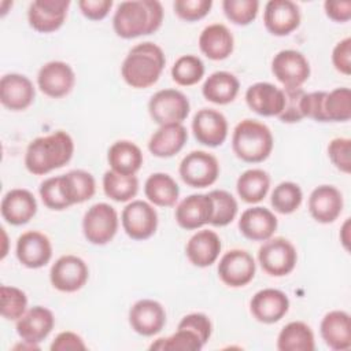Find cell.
<instances>
[{"label":"cell","mask_w":351,"mask_h":351,"mask_svg":"<svg viewBox=\"0 0 351 351\" xmlns=\"http://www.w3.org/2000/svg\"><path fill=\"white\" fill-rule=\"evenodd\" d=\"M222 244L214 230L203 229L196 232L185 245V254L189 262L197 267L211 266L219 256Z\"/></svg>","instance_id":"obj_28"},{"label":"cell","mask_w":351,"mask_h":351,"mask_svg":"<svg viewBox=\"0 0 351 351\" xmlns=\"http://www.w3.org/2000/svg\"><path fill=\"white\" fill-rule=\"evenodd\" d=\"M63 192L70 206L84 203L89 200L96 191V181L93 176L86 170H70L60 176Z\"/></svg>","instance_id":"obj_34"},{"label":"cell","mask_w":351,"mask_h":351,"mask_svg":"<svg viewBox=\"0 0 351 351\" xmlns=\"http://www.w3.org/2000/svg\"><path fill=\"white\" fill-rule=\"evenodd\" d=\"M332 63L335 69L344 74H351V38L346 37L340 40L332 51Z\"/></svg>","instance_id":"obj_50"},{"label":"cell","mask_w":351,"mask_h":351,"mask_svg":"<svg viewBox=\"0 0 351 351\" xmlns=\"http://www.w3.org/2000/svg\"><path fill=\"white\" fill-rule=\"evenodd\" d=\"M319 333L325 344L336 351H346L351 347V319L343 310H333L324 315Z\"/></svg>","instance_id":"obj_27"},{"label":"cell","mask_w":351,"mask_h":351,"mask_svg":"<svg viewBox=\"0 0 351 351\" xmlns=\"http://www.w3.org/2000/svg\"><path fill=\"white\" fill-rule=\"evenodd\" d=\"M38 192L44 206H47L51 210L60 211L70 207V203L67 202L66 195L63 192L60 176L44 180L40 185Z\"/></svg>","instance_id":"obj_45"},{"label":"cell","mask_w":351,"mask_h":351,"mask_svg":"<svg viewBox=\"0 0 351 351\" xmlns=\"http://www.w3.org/2000/svg\"><path fill=\"white\" fill-rule=\"evenodd\" d=\"M119 226L118 213L108 203L90 206L82 218V232L85 239L95 245L110 243Z\"/></svg>","instance_id":"obj_5"},{"label":"cell","mask_w":351,"mask_h":351,"mask_svg":"<svg viewBox=\"0 0 351 351\" xmlns=\"http://www.w3.org/2000/svg\"><path fill=\"white\" fill-rule=\"evenodd\" d=\"M203 75L204 63L196 55H182L171 67L173 81L181 86L195 85L203 78Z\"/></svg>","instance_id":"obj_39"},{"label":"cell","mask_w":351,"mask_h":351,"mask_svg":"<svg viewBox=\"0 0 351 351\" xmlns=\"http://www.w3.org/2000/svg\"><path fill=\"white\" fill-rule=\"evenodd\" d=\"M328 155L335 167L346 174L351 171V140L336 137L328 145Z\"/></svg>","instance_id":"obj_47"},{"label":"cell","mask_w":351,"mask_h":351,"mask_svg":"<svg viewBox=\"0 0 351 351\" xmlns=\"http://www.w3.org/2000/svg\"><path fill=\"white\" fill-rule=\"evenodd\" d=\"M263 23L273 36H288L300 25V10L291 0H270L265 5Z\"/></svg>","instance_id":"obj_15"},{"label":"cell","mask_w":351,"mask_h":351,"mask_svg":"<svg viewBox=\"0 0 351 351\" xmlns=\"http://www.w3.org/2000/svg\"><path fill=\"white\" fill-rule=\"evenodd\" d=\"M256 265L254 256L240 248H233L222 255L218 263V276L221 281L232 288H240L252 281Z\"/></svg>","instance_id":"obj_12"},{"label":"cell","mask_w":351,"mask_h":351,"mask_svg":"<svg viewBox=\"0 0 351 351\" xmlns=\"http://www.w3.org/2000/svg\"><path fill=\"white\" fill-rule=\"evenodd\" d=\"M278 226L277 217L266 207L255 206L243 211L239 229L244 237L252 241H266L273 237Z\"/></svg>","instance_id":"obj_24"},{"label":"cell","mask_w":351,"mask_h":351,"mask_svg":"<svg viewBox=\"0 0 351 351\" xmlns=\"http://www.w3.org/2000/svg\"><path fill=\"white\" fill-rule=\"evenodd\" d=\"M75 84V74L71 66L62 60H51L41 66L37 74L40 90L52 99L69 95Z\"/></svg>","instance_id":"obj_13"},{"label":"cell","mask_w":351,"mask_h":351,"mask_svg":"<svg viewBox=\"0 0 351 351\" xmlns=\"http://www.w3.org/2000/svg\"><path fill=\"white\" fill-rule=\"evenodd\" d=\"M192 132L197 143L218 147L228 137V121L218 110L202 108L192 119Z\"/></svg>","instance_id":"obj_17"},{"label":"cell","mask_w":351,"mask_h":351,"mask_svg":"<svg viewBox=\"0 0 351 351\" xmlns=\"http://www.w3.org/2000/svg\"><path fill=\"white\" fill-rule=\"evenodd\" d=\"M178 173L186 185L192 188H206L217 181L219 163L213 154L192 151L181 160Z\"/></svg>","instance_id":"obj_8"},{"label":"cell","mask_w":351,"mask_h":351,"mask_svg":"<svg viewBox=\"0 0 351 351\" xmlns=\"http://www.w3.org/2000/svg\"><path fill=\"white\" fill-rule=\"evenodd\" d=\"M125 233L133 240L149 239L158 228V213L152 204L144 200H132L121 214Z\"/></svg>","instance_id":"obj_10"},{"label":"cell","mask_w":351,"mask_h":351,"mask_svg":"<svg viewBox=\"0 0 351 351\" xmlns=\"http://www.w3.org/2000/svg\"><path fill=\"white\" fill-rule=\"evenodd\" d=\"M326 92H311L303 97V114L304 118H311L317 122H325L324 117V99Z\"/></svg>","instance_id":"obj_51"},{"label":"cell","mask_w":351,"mask_h":351,"mask_svg":"<svg viewBox=\"0 0 351 351\" xmlns=\"http://www.w3.org/2000/svg\"><path fill=\"white\" fill-rule=\"evenodd\" d=\"M289 308V299L285 292L276 288L258 291L251 302L250 310L252 317L262 324H274L280 321Z\"/></svg>","instance_id":"obj_19"},{"label":"cell","mask_w":351,"mask_h":351,"mask_svg":"<svg viewBox=\"0 0 351 351\" xmlns=\"http://www.w3.org/2000/svg\"><path fill=\"white\" fill-rule=\"evenodd\" d=\"M271 130L255 119H243L232 134V149L234 155L247 163H259L269 158L273 149Z\"/></svg>","instance_id":"obj_4"},{"label":"cell","mask_w":351,"mask_h":351,"mask_svg":"<svg viewBox=\"0 0 351 351\" xmlns=\"http://www.w3.org/2000/svg\"><path fill=\"white\" fill-rule=\"evenodd\" d=\"M55 317L52 311L43 306H34L16 321L18 336L29 343L38 344L52 332Z\"/></svg>","instance_id":"obj_26"},{"label":"cell","mask_w":351,"mask_h":351,"mask_svg":"<svg viewBox=\"0 0 351 351\" xmlns=\"http://www.w3.org/2000/svg\"><path fill=\"white\" fill-rule=\"evenodd\" d=\"M27 307L26 293L11 285L0 287V314L7 321H18Z\"/></svg>","instance_id":"obj_43"},{"label":"cell","mask_w":351,"mask_h":351,"mask_svg":"<svg viewBox=\"0 0 351 351\" xmlns=\"http://www.w3.org/2000/svg\"><path fill=\"white\" fill-rule=\"evenodd\" d=\"M15 254L27 269H40L52 258V244L48 236L38 230H27L16 240Z\"/></svg>","instance_id":"obj_16"},{"label":"cell","mask_w":351,"mask_h":351,"mask_svg":"<svg viewBox=\"0 0 351 351\" xmlns=\"http://www.w3.org/2000/svg\"><path fill=\"white\" fill-rule=\"evenodd\" d=\"M350 229H351V223H350V218H347L340 230V241L347 251L350 250Z\"/></svg>","instance_id":"obj_55"},{"label":"cell","mask_w":351,"mask_h":351,"mask_svg":"<svg viewBox=\"0 0 351 351\" xmlns=\"http://www.w3.org/2000/svg\"><path fill=\"white\" fill-rule=\"evenodd\" d=\"M213 200L208 193H193L182 199L176 207V221L186 230H193L210 223Z\"/></svg>","instance_id":"obj_21"},{"label":"cell","mask_w":351,"mask_h":351,"mask_svg":"<svg viewBox=\"0 0 351 351\" xmlns=\"http://www.w3.org/2000/svg\"><path fill=\"white\" fill-rule=\"evenodd\" d=\"M270 188V177L262 169H248L237 178L236 189L245 203L262 202Z\"/></svg>","instance_id":"obj_36"},{"label":"cell","mask_w":351,"mask_h":351,"mask_svg":"<svg viewBox=\"0 0 351 351\" xmlns=\"http://www.w3.org/2000/svg\"><path fill=\"white\" fill-rule=\"evenodd\" d=\"M258 261L263 271L273 277H282L295 269L298 252L289 240L284 237H270L261 245Z\"/></svg>","instance_id":"obj_6"},{"label":"cell","mask_w":351,"mask_h":351,"mask_svg":"<svg viewBox=\"0 0 351 351\" xmlns=\"http://www.w3.org/2000/svg\"><path fill=\"white\" fill-rule=\"evenodd\" d=\"M222 10L225 16L234 25L247 26L258 15V0H223Z\"/></svg>","instance_id":"obj_44"},{"label":"cell","mask_w":351,"mask_h":351,"mask_svg":"<svg viewBox=\"0 0 351 351\" xmlns=\"http://www.w3.org/2000/svg\"><path fill=\"white\" fill-rule=\"evenodd\" d=\"M213 7L211 0H176L174 12L186 22H195L204 18Z\"/></svg>","instance_id":"obj_48"},{"label":"cell","mask_w":351,"mask_h":351,"mask_svg":"<svg viewBox=\"0 0 351 351\" xmlns=\"http://www.w3.org/2000/svg\"><path fill=\"white\" fill-rule=\"evenodd\" d=\"M144 193L154 206L171 207L178 200L180 188L170 174L152 173L144 184Z\"/></svg>","instance_id":"obj_33"},{"label":"cell","mask_w":351,"mask_h":351,"mask_svg":"<svg viewBox=\"0 0 351 351\" xmlns=\"http://www.w3.org/2000/svg\"><path fill=\"white\" fill-rule=\"evenodd\" d=\"M103 191L115 202H129L138 192V180L136 176L119 174L114 170H107L103 176Z\"/></svg>","instance_id":"obj_37"},{"label":"cell","mask_w":351,"mask_h":351,"mask_svg":"<svg viewBox=\"0 0 351 351\" xmlns=\"http://www.w3.org/2000/svg\"><path fill=\"white\" fill-rule=\"evenodd\" d=\"M343 210V195L333 185H319L308 196L310 215L319 223H330Z\"/></svg>","instance_id":"obj_25"},{"label":"cell","mask_w":351,"mask_h":351,"mask_svg":"<svg viewBox=\"0 0 351 351\" xmlns=\"http://www.w3.org/2000/svg\"><path fill=\"white\" fill-rule=\"evenodd\" d=\"M89 277V269L84 259L77 255H63L55 261L49 270V280L60 292H75L81 289Z\"/></svg>","instance_id":"obj_11"},{"label":"cell","mask_w":351,"mask_h":351,"mask_svg":"<svg viewBox=\"0 0 351 351\" xmlns=\"http://www.w3.org/2000/svg\"><path fill=\"white\" fill-rule=\"evenodd\" d=\"M239 90L240 82L237 77L229 71H215L210 74L202 86L204 99L214 104L232 103Z\"/></svg>","instance_id":"obj_32"},{"label":"cell","mask_w":351,"mask_h":351,"mask_svg":"<svg viewBox=\"0 0 351 351\" xmlns=\"http://www.w3.org/2000/svg\"><path fill=\"white\" fill-rule=\"evenodd\" d=\"M247 106L262 117H278L285 104L284 90L270 82H256L245 92Z\"/></svg>","instance_id":"obj_23"},{"label":"cell","mask_w":351,"mask_h":351,"mask_svg":"<svg viewBox=\"0 0 351 351\" xmlns=\"http://www.w3.org/2000/svg\"><path fill=\"white\" fill-rule=\"evenodd\" d=\"M277 348L280 351H313L315 348L314 333L307 324L292 321L280 330Z\"/></svg>","instance_id":"obj_35"},{"label":"cell","mask_w":351,"mask_h":351,"mask_svg":"<svg viewBox=\"0 0 351 351\" xmlns=\"http://www.w3.org/2000/svg\"><path fill=\"white\" fill-rule=\"evenodd\" d=\"M69 0H36L27 10L29 25L38 33H52L64 23Z\"/></svg>","instance_id":"obj_14"},{"label":"cell","mask_w":351,"mask_h":351,"mask_svg":"<svg viewBox=\"0 0 351 351\" xmlns=\"http://www.w3.org/2000/svg\"><path fill=\"white\" fill-rule=\"evenodd\" d=\"M191 111L188 97L177 89H162L148 101V112L155 123H182Z\"/></svg>","instance_id":"obj_7"},{"label":"cell","mask_w":351,"mask_h":351,"mask_svg":"<svg viewBox=\"0 0 351 351\" xmlns=\"http://www.w3.org/2000/svg\"><path fill=\"white\" fill-rule=\"evenodd\" d=\"M107 160L111 170L125 176H134L140 170L144 158L138 145L129 140H119L108 148Z\"/></svg>","instance_id":"obj_31"},{"label":"cell","mask_w":351,"mask_h":351,"mask_svg":"<svg viewBox=\"0 0 351 351\" xmlns=\"http://www.w3.org/2000/svg\"><path fill=\"white\" fill-rule=\"evenodd\" d=\"M285 96V104L278 115L280 121L285 123H295L300 122L304 118L303 114V97L306 95L303 88H293V89H282Z\"/></svg>","instance_id":"obj_46"},{"label":"cell","mask_w":351,"mask_h":351,"mask_svg":"<svg viewBox=\"0 0 351 351\" xmlns=\"http://www.w3.org/2000/svg\"><path fill=\"white\" fill-rule=\"evenodd\" d=\"M233 34L222 23L206 26L199 36V48L211 60L226 59L233 52Z\"/></svg>","instance_id":"obj_30"},{"label":"cell","mask_w":351,"mask_h":351,"mask_svg":"<svg viewBox=\"0 0 351 351\" xmlns=\"http://www.w3.org/2000/svg\"><path fill=\"white\" fill-rule=\"evenodd\" d=\"M165 64L163 49L151 41H145L134 45L128 52L121 66V74L129 86L144 89L159 80Z\"/></svg>","instance_id":"obj_3"},{"label":"cell","mask_w":351,"mask_h":351,"mask_svg":"<svg viewBox=\"0 0 351 351\" xmlns=\"http://www.w3.org/2000/svg\"><path fill=\"white\" fill-rule=\"evenodd\" d=\"M163 22V7L158 0H130L118 4L112 27L121 38H136L155 33Z\"/></svg>","instance_id":"obj_1"},{"label":"cell","mask_w":351,"mask_h":351,"mask_svg":"<svg viewBox=\"0 0 351 351\" xmlns=\"http://www.w3.org/2000/svg\"><path fill=\"white\" fill-rule=\"evenodd\" d=\"M33 82L23 74L10 73L0 80V101L11 111L26 110L34 100Z\"/></svg>","instance_id":"obj_20"},{"label":"cell","mask_w":351,"mask_h":351,"mask_svg":"<svg viewBox=\"0 0 351 351\" xmlns=\"http://www.w3.org/2000/svg\"><path fill=\"white\" fill-rule=\"evenodd\" d=\"M271 73L285 89L302 88L310 77V63L296 49H282L271 60Z\"/></svg>","instance_id":"obj_9"},{"label":"cell","mask_w":351,"mask_h":351,"mask_svg":"<svg viewBox=\"0 0 351 351\" xmlns=\"http://www.w3.org/2000/svg\"><path fill=\"white\" fill-rule=\"evenodd\" d=\"M303 200L300 186L292 181L280 182L271 192L270 203L280 214H292L296 211Z\"/></svg>","instance_id":"obj_40"},{"label":"cell","mask_w":351,"mask_h":351,"mask_svg":"<svg viewBox=\"0 0 351 351\" xmlns=\"http://www.w3.org/2000/svg\"><path fill=\"white\" fill-rule=\"evenodd\" d=\"M204 343L200 337L189 330L177 328V332L169 337H160L155 343L149 346V350H160V351H199L202 350Z\"/></svg>","instance_id":"obj_41"},{"label":"cell","mask_w":351,"mask_h":351,"mask_svg":"<svg viewBox=\"0 0 351 351\" xmlns=\"http://www.w3.org/2000/svg\"><path fill=\"white\" fill-rule=\"evenodd\" d=\"M74 154V141L63 130L32 140L26 148L25 166L34 176L47 174L70 162Z\"/></svg>","instance_id":"obj_2"},{"label":"cell","mask_w":351,"mask_h":351,"mask_svg":"<svg viewBox=\"0 0 351 351\" xmlns=\"http://www.w3.org/2000/svg\"><path fill=\"white\" fill-rule=\"evenodd\" d=\"M112 0H80L78 7L82 15L90 21H101L104 19L111 7Z\"/></svg>","instance_id":"obj_52"},{"label":"cell","mask_w":351,"mask_h":351,"mask_svg":"<svg viewBox=\"0 0 351 351\" xmlns=\"http://www.w3.org/2000/svg\"><path fill=\"white\" fill-rule=\"evenodd\" d=\"M188 140V132L182 123L160 125L149 137L148 149L154 156L171 158L178 154Z\"/></svg>","instance_id":"obj_29"},{"label":"cell","mask_w":351,"mask_h":351,"mask_svg":"<svg viewBox=\"0 0 351 351\" xmlns=\"http://www.w3.org/2000/svg\"><path fill=\"white\" fill-rule=\"evenodd\" d=\"M177 328H182V329H189L192 332H195L200 340L206 344V341L210 339L211 332H213V325L210 318L203 314V313H191L186 314L185 317H182V319L178 322Z\"/></svg>","instance_id":"obj_49"},{"label":"cell","mask_w":351,"mask_h":351,"mask_svg":"<svg viewBox=\"0 0 351 351\" xmlns=\"http://www.w3.org/2000/svg\"><path fill=\"white\" fill-rule=\"evenodd\" d=\"M129 324L141 336L159 333L166 324L165 307L154 299L137 300L129 310Z\"/></svg>","instance_id":"obj_18"},{"label":"cell","mask_w":351,"mask_h":351,"mask_svg":"<svg viewBox=\"0 0 351 351\" xmlns=\"http://www.w3.org/2000/svg\"><path fill=\"white\" fill-rule=\"evenodd\" d=\"M51 351H82L86 350V344L82 337L74 332H60L51 343Z\"/></svg>","instance_id":"obj_53"},{"label":"cell","mask_w":351,"mask_h":351,"mask_svg":"<svg viewBox=\"0 0 351 351\" xmlns=\"http://www.w3.org/2000/svg\"><path fill=\"white\" fill-rule=\"evenodd\" d=\"M0 211L3 219L10 225H25L36 215L37 200L30 191L15 188L3 196Z\"/></svg>","instance_id":"obj_22"},{"label":"cell","mask_w":351,"mask_h":351,"mask_svg":"<svg viewBox=\"0 0 351 351\" xmlns=\"http://www.w3.org/2000/svg\"><path fill=\"white\" fill-rule=\"evenodd\" d=\"M213 200V217L210 223L214 226H226L237 215V202L233 195L223 189H214L208 192Z\"/></svg>","instance_id":"obj_42"},{"label":"cell","mask_w":351,"mask_h":351,"mask_svg":"<svg viewBox=\"0 0 351 351\" xmlns=\"http://www.w3.org/2000/svg\"><path fill=\"white\" fill-rule=\"evenodd\" d=\"M325 14L335 22H347L351 18V1L348 0H326L324 3Z\"/></svg>","instance_id":"obj_54"},{"label":"cell","mask_w":351,"mask_h":351,"mask_svg":"<svg viewBox=\"0 0 351 351\" xmlns=\"http://www.w3.org/2000/svg\"><path fill=\"white\" fill-rule=\"evenodd\" d=\"M325 122H346L351 118V90L346 86L326 92L324 99Z\"/></svg>","instance_id":"obj_38"}]
</instances>
